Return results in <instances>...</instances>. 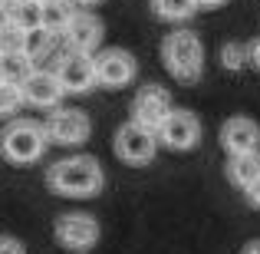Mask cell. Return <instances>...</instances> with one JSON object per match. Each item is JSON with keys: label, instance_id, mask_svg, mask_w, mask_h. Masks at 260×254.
I'll list each match as a JSON object with an SVG mask.
<instances>
[{"label": "cell", "instance_id": "1", "mask_svg": "<svg viewBox=\"0 0 260 254\" xmlns=\"http://www.w3.org/2000/svg\"><path fill=\"white\" fill-rule=\"evenodd\" d=\"M46 185L66 198H92L102 188V165L92 155H70V159L50 165Z\"/></svg>", "mask_w": 260, "mask_h": 254}, {"label": "cell", "instance_id": "2", "mask_svg": "<svg viewBox=\"0 0 260 254\" xmlns=\"http://www.w3.org/2000/svg\"><path fill=\"white\" fill-rule=\"evenodd\" d=\"M161 63L178 83H198L204 73V43L191 30H175L161 43Z\"/></svg>", "mask_w": 260, "mask_h": 254}, {"label": "cell", "instance_id": "3", "mask_svg": "<svg viewBox=\"0 0 260 254\" xmlns=\"http://www.w3.org/2000/svg\"><path fill=\"white\" fill-rule=\"evenodd\" d=\"M46 142H50L46 126H40L33 119H13L0 132V155L13 165H30L46 152Z\"/></svg>", "mask_w": 260, "mask_h": 254}, {"label": "cell", "instance_id": "4", "mask_svg": "<svg viewBox=\"0 0 260 254\" xmlns=\"http://www.w3.org/2000/svg\"><path fill=\"white\" fill-rule=\"evenodd\" d=\"M92 66H95V83L106 89H122L135 79L139 63L128 50L122 46H106V50L92 53Z\"/></svg>", "mask_w": 260, "mask_h": 254}, {"label": "cell", "instance_id": "5", "mask_svg": "<svg viewBox=\"0 0 260 254\" xmlns=\"http://www.w3.org/2000/svg\"><path fill=\"white\" fill-rule=\"evenodd\" d=\"M158 152V132L139 126V122H125L115 132V155L125 165H148Z\"/></svg>", "mask_w": 260, "mask_h": 254}, {"label": "cell", "instance_id": "6", "mask_svg": "<svg viewBox=\"0 0 260 254\" xmlns=\"http://www.w3.org/2000/svg\"><path fill=\"white\" fill-rule=\"evenodd\" d=\"M158 142L172 152H191V149L201 142V122L194 112L188 109H172L168 119L158 129Z\"/></svg>", "mask_w": 260, "mask_h": 254}, {"label": "cell", "instance_id": "7", "mask_svg": "<svg viewBox=\"0 0 260 254\" xmlns=\"http://www.w3.org/2000/svg\"><path fill=\"white\" fill-rule=\"evenodd\" d=\"M172 109L175 106H172L168 89H161V86H142L139 93H135V99H132V122H139V126L158 132L161 122L168 119Z\"/></svg>", "mask_w": 260, "mask_h": 254}, {"label": "cell", "instance_id": "8", "mask_svg": "<svg viewBox=\"0 0 260 254\" xmlns=\"http://www.w3.org/2000/svg\"><path fill=\"white\" fill-rule=\"evenodd\" d=\"M99 235H102L99 221L92 215H83V211H70L56 221V241L66 251H89L99 241Z\"/></svg>", "mask_w": 260, "mask_h": 254}, {"label": "cell", "instance_id": "9", "mask_svg": "<svg viewBox=\"0 0 260 254\" xmlns=\"http://www.w3.org/2000/svg\"><path fill=\"white\" fill-rule=\"evenodd\" d=\"M92 126H89V116L79 112V109H56L46 119V135L56 146H79V142L89 139Z\"/></svg>", "mask_w": 260, "mask_h": 254}, {"label": "cell", "instance_id": "10", "mask_svg": "<svg viewBox=\"0 0 260 254\" xmlns=\"http://www.w3.org/2000/svg\"><path fill=\"white\" fill-rule=\"evenodd\" d=\"M221 146L228 155H247L260 152V126L247 116H234L221 126Z\"/></svg>", "mask_w": 260, "mask_h": 254}, {"label": "cell", "instance_id": "11", "mask_svg": "<svg viewBox=\"0 0 260 254\" xmlns=\"http://www.w3.org/2000/svg\"><path fill=\"white\" fill-rule=\"evenodd\" d=\"M56 79H59V86H63L66 93H89V89L95 86L92 57H89V53L70 50L63 57V63H59V70H56Z\"/></svg>", "mask_w": 260, "mask_h": 254}, {"label": "cell", "instance_id": "12", "mask_svg": "<svg viewBox=\"0 0 260 254\" xmlns=\"http://www.w3.org/2000/svg\"><path fill=\"white\" fill-rule=\"evenodd\" d=\"M63 40H66L70 50L89 53V57H92V53H99V43H102V20L95 17V13H89V10H79L76 17H73V23L66 26Z\"/></svg>", "mask_w": 260, "mask_h": 254}, {"label": "cell", "instance_id": "13", "mask_svg": "<svg viewBox=\"0 0 260 254\" xmlns=\"http://www.w3.org/2000/svg\"><path fill=\"white\" fill-rule=\"evenodd\" d=\"M26 106H40V109H56V102L66 96V89L59 86L56 73H46V70H33V76L20 86Z\"/></svg>", "mask_w": 260, "mask_h": 254}, {"label": "cell", "instance_id": "14", "mask_svg": "<svg viewBox=\"0 0 260 254\" xmlns=\"http://www.w3.org/2000/svg\"><path fill=\"white\" fill-rule=\"evenodd\" d=\"M228 178L237 188H250L260 178V152L247 155H228Z\"/></svg>", "mask_w": 260, "mask_h": 254}, {"label": "cell", "instance_id": "15", "mask_svg": "<svg viewBox=\"0 0 260 254\" xmlns=\"http://www.w3.org/2000/svg\"><path fill=\"white\" fill-rule=\"evenodd\" d=\"M76 13L79 7L73 0H50V4H43V30L53 33V37H63Z\"/></svg>", "mask_w": 260, "mask_h": 254}, {"label": "cell", "instance_id": "16", "mask_svg": "<svg viewBox=\"0 0 260 254\" xmlns=\"http://www.w3.org/2000/svg\"><path fill=\"white\" fill-rule=\"evenodd\" d=\"M33 60L26 57V53H7V57H0V83L7 86H23L26 79L33 76Z\"/></svg>", "mask_w": 260, "mask_h": 254}, {"label": "cell", "instance_id": "17", "mask_svg": "<svg viewBox=\"0 0 260 254\" xmlns=\"http://www.w3.org/2000/svg\"><path fill=\"white\" fill-rule=\"evenodd\" d=\"M7 20L17 23L20 30H37L43 26V4L40 0H30V4H4Z\"/></svg>", "mask_w": 260, "mask_h": 254}, {"label": "cell", "instance_id": "18", "mask_svg": "<svg viewBox=\"0 0 260 254\" xmlns=\"http://www.w3.org/2000/svg\"><path fill=\"white\" fill-rule=\"evenodd\" d=\"M148 4H152L155 17L168 20V23H184V20L198 10L194 0H148Z\"/></svg>", "mask_w": 260, "mask_h": 254}, {"label": "cell", "instance_id": "19", "mask_svg": "<svg viewBox=\"0 0 260 254\" xmlns=\"http://www.w3.org/2000/svg\"><path fill=\"white\" fill-rule=\"evenodd\" d=\"M221 66L224 70H244L250 66V43H241V40H231V43L221 46Z\"/></svg>", "mask_w": 260, "mask_h": 254}, {"label": "cell", "instance_id": "20", "mask_svg": "<svg viewBox=\"0 0 260 254\" xmlns=\"http://www.w3.org/2000/svg\"><path fill=\"white\" fill-rule=\"evenodd\" d=\"M53 43H56V37H53V33H46L43 26H37V30H26V40H23V53H26V57L33 60V63H37V60L43 57V53L50 50Z\"/></svg>", "mask_w": 260, "mask_h": 254}, {"label": "cell", "instance_id": "21", "mask_svg": "<svg viewBox=\"0 0 260 254\" xmlns=\"http://www.w3.org/2000/svg\"><path fill=\"white\" fill-rule=\"evenodd\" d=\"M23 40H26V30H20L17 23H7L0 30V57L7 53H23Z\"/></svg>", "mask_w": 260, "mask_h": 254}, {"label": "cell", "instance_id": "22", "mask_svg": "<svg viewBox=\"0 0 260 254\" xmlns=\"http://www.w3.org/2000/svg\"><path fill=\"white\" fill-rule=\"evenodd\" d=\"M20 106H23V93H20L17 86L0 83V119H10Z\"/></svg>", "mask_w": 260, "mask_h": 254}, {"label": "cell", "instance_id": "23", "mask_svg": "<svg viewBox=\"0 0 260 254\" xmlns=\"http://www.w3.org/2000/svg\"><path fill=\"white\" fill-rule=\"evenodd\" d=\"M0 254H26L17 238H0Z\"/></svg>", "mask_w": 260, "mask_h": 254}, {"label": "cell", "instance_id": "24", "mask_svg": "<svg viewBox=\"0 0 260 254\" xmlns=\"http://www.w3.org/2000/svg\"><path fill=\"white\" fill-rule=\"evenodd\" d=\"M244 195H247V202L254 205V208H260V178L250 185V188H244Z\"/></svg>", "mask_w": 260, "mask_h": 254}, {"label": "cell", "instance_id": "25", "mask_svg": "<svg viewBox=\"0 0 260 254\" xmlns=\"http://www.w3.org/2000/svg\"><path fill=\"white\" fill-rule=\"evenodd\" d=\"M250 66H254V70H260V40H254V43H250Z\"/></svg>", "mask_w": 260, "mask_h": 254}, {"label": "cell", "instance_id": "26", "mask_svg": "<svg viewBox=\"0 0 260 254\" xmlns=\"http://www.w3.org/2000/svg\"><path fill=\"white\" fill-rule=\"evenodd\" d=\"M198 7H204V10H214V7H224L228 0H194Z\"/></svg>", "mask_w": 260, "mask_h": 254}, {"label": "cell", "instance_id": "27", "mask_svg": "<svg viewBox=\"0 0 260 254\" xmlns=\"http://www.w3.org/2000/svg\"><path fill=\"white\" fill-rule=\"evenodd\" d=\"M241 254H260V241H250V244H247V248H244Z\"/></svg>", "mask_w": 260, "mask_h": 254}, {"label": "cell", "instance_id": "28", "mask_svg": "<svg viewBox=\"0 0 260 254\" xmlns=\"http://www.w3.org/2000/svg\"><path fill=\"white\" fill-rule=\"evenodd\" d=\"M7 23H10V20H7V10H4V4H0V30H4Z\"/></svg>", "mask_w": 260, "mask_h": 254}, {"label": "cell", "instance_id": "29", "mask_svg": "<svg viewBox=\"0 0 260 254\" xmlns=\"http://www.w3.org/2000/svg\"><path fill=\"white\" fill-rule=\"evenodd\" d=\"M76 7H92V4H102V0H73Z\"/></svg>", "mask_w": 260, "mask_h": 254}, {"label": "cell", "instance_id": "30", "mask_svg": "<svg viewBox=\"0 0 260 254\" xmlns=\"http://www.w3.org/2000/svg\"><path fill=\"white\" fill-rule=\"evenodd\" d=\"M7 4H30V0H7Z\"/></svg>", "mask_w": 260, "mask_h": 254}, {"label": "cell", "instance_id": "31", "mask_svg": "<svg viewBox=\"0 0 260 254\" xmlns=\"http://www.w3.org/2000/svg\"><path fill=\"white\" fill-rule=\"evenodd\" d=\"M40 4H50V0H40Z\"/></svg>", "mask_w": 260, "mask_h": 254}, {"label": "cell", "instance_id": "32", "mask_svg": "<svg viewBox=\"0 0 260 254\" xmlns=\"http://www.w3.org/2000/svg\"><path fill=\"white\" fill-rule=\"evenodd\" d=\"M0 4H7V0H0Z\"/></svg>", "mask_w": 260, "mask_h": 254}]
</instances>
